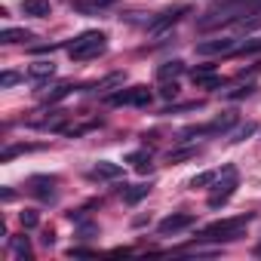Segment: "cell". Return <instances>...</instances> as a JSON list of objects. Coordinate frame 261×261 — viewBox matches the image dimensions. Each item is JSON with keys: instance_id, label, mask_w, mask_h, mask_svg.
<instances>
[{"instance_id": "6da1fadb", "label": "cell", "mask_w": 261, "mask_h": 261, "mask_svg": "<svg viewBox=\"0 0 261 261\" xmlns=\"http://www.w3.org/2000/svg\"><path fill=\"white\" fill-rule=\"evenodd\" d=\"M252 215H233V218H221V221H212L200 230V243H233L243 237V230L249 227Z\"/></svg>"}, {"instance_id": "7a4b0ae2", "label": "cell", "mask_w": 261, "mask_h": 261, "mask_svg": "<svg viewBox=\"0 0 261 261\" xmlns=\"http://www.w3.org/2000/svg\"><path fill=\"white\" fill-rule=\"evenodd\" d=\"M105 34L101 31H83V34H77L71 43H65V49H68V56L74 59V62H86V59H95V56H101L105 53Z\"/></svg>"}, {"instance_id": "3957f363", "label": "cell", "mask_w": 261, "mask_h": 261, "mask_svg": "<svg viewBox=\"0 0 261 261\" xmlns=\"http://www.w3.org/2000/svg\"><path fill=\"white\" fill-rule=\"evenodd\" d=\"M233 123H237V114H233V111H227V114L215 117V120H212V123H206V126H188V129H181L178 139H181V142H188V139H194V136H218V133H227Z\"/></svg>"}, {"instance_id": "277c9868", "label": "cell", "mask_w": 261, "mask_h": 261, "mask_svg": "<svg viewBox=\"0 0 261 261\" xmlns=\"http://www.w3.org/2000/svg\"><path fill=\"white\" fill-rule=\"evenodd\" d=\"M215 188H218V191L209 197V206H212V209H218V206H224V203L230 200V194H233V188H237V169H233V166H224V181H221V172H218Z\"/></svg>"}, {"instance_id": "5b68a950", "label": "cell", "mask_w": 261, "mask_h": 261, "mask_svg": "<svg viewBox=\"0 0 261 261\" xmlns=\"http://www.w3.org/2000/svg\"><path fill=\"white\" fill-rule=\"evenodd\" d=\"M151 89L148 86H133V89H120L108 98V105H136V108H148L151 105Z\"/></svg>"}, {"instance_id": "8992f818", "label": "cell", "mask_w": 261, "mask_h": 261, "mask_svg": "<svg viewBox=\"0 0 261 261\" xmlns=\"http://www.w3.org/2000/svg\"><path fill=\"white\" fill-rule=\"evenodd\" d=\"M194 224V215H188V212H172V215H166L160 224H157V230L163 233V237H169V233H178V230H185V227H191Z\"/></svg>"}, {"instance_id": "52a82bcc", "label": "cell", "mask_w": 261, "mask_h": 261, "mask_svg": "<svg viewBox=\"0 0 261 261\" xmlns=\"http://www.w3.org/2000/svg\"><path fill=\"white\" fill-rule=\"evenodd\" d=\"M31 194L37 197V200H56V178H49V175H34L31 181Z\"/></svg>"}, {"instance_id": "ba28073f", "label": "cell", "mask_w": 261, "mask_h": 261, "mask_svg": "<svg viewBox=\"0 0 261 261\" xmlns=\"http://www.w3.org/2000/svg\"><path fill=\"white\" fill-rule=\"evenodd\" d=\"M185 13H188V7H185V4H178V7H172V10H166V13H160V19H154V22H151V31H154V34H160L163 28L175 25Z\"/></svg>"}, {"instance_id": "9c48e42d", "label": "cell", "mask_w": 261, "mask_h": 261, "mask_svg": "<svg viewBox=\"0 0 261 261\" xmlns=\"http://www.w3.org/2000/svg\"><path fill=\"white\" fill-rule=\"evenodd\" d=\"M237 49V40L233 37H221V40H206L197 46L200 56H218V53H233Z\"/></svg>"}, {"instance_id": "30bf717a", "label": "cell", "mask_w": 261, "mask_h": 261, "mask_svg": "<svg viewBox=\"0 0 261 261\" xmlns=\"http://www.w3.org/2000/svg\"><path fill=\"white\" fill-rule=\"evenodd\" d=\"M22 13L31 19H46L53 7H49V0H22Z\"/></svg>"}, {"instance_id": "8fae6325", "label": "cell", "mask_w": 261, "mask_h": 261, "mask_svg": "<svg viewBox=\"0 0 261 261\" xmlns=\"http://www.w3.org/2000/svg\"><path fill=\"white\" fill-rule=\"evenodd\" d=\"M28 40H34V34L31 31H25V28H7V31H0V43H28Z\"/></svg>"}, {"instance_id": "7c38bea8", "label": "cell", "mask_w": 261, "mask_h": 261, "mask_svg": "<svg viewBox=\"0 0 261 261\" xmlns=\"http://www.w3.org/2000/svg\"><path fill=\"white\" fill-rule=\"evenodd\" d=\"M56 74V65L49 62V59H40V62H34L31 68H28V77L31 80H46V77H53Z\"/></svg>"}, {"instance_id": "4fadbf2b", "label": "cell", "mask_w": 261, "mask_h": 261, "mask_svg": "<svg viewBox=\"0 0 261 261\" xmlns=\"http://www.w3.org/2000/svg\"><path fill=\"white\" fill-rule=\"evenodd\" d=\"M148 191H151L148 185H133V188H126V185H123V191H120V194H123V200H126L129 206H136L139 200H145V197H148Z\"/></svg>"}, {"instance_id": "5bb4252c", "label": "cell", "mask_w": 261, "mask_h": 261, "mask_svg": "<svg viewBox=\"0 0 261 261\" xmlns=\"http://www.w3.org/2000/svg\"><path fill=\"white\" fill-rule=\"evenodd\" d=\"M92 175H95V178H120V175H123V169H120L117 163H108V160H101V163H95Z\"/></svg>"}, {"instance_id": "9a60e30c", "label": "cell", "mask_w": 261, "mask_h": 261, "mask_svg": "<svg viewBox=\"0 0 261 261\" xmlns=\"http://www.w3.org/2000/svg\"><path fill=\"white\" fill-rule=\"evenodd\" d=\"M71 92H74V86H71V83H59V86H53V89H46V92H43V101H49V105H53V101H62V98H65V95H71Z\"/></svg>"}, {"instance_id": "2e32d148", "label": "cell", "mask_w": 261, "mask_h": 261, "mask_svg": "<svg viewBox=\"0 0 261 261\" xmlns=\"http://www.w3.org/2000/svg\"><path fill=\"white\" fill-rule=\"evenodd\" d=\"M10 249H13L16 258H31V243H28V237H13V240H10Z\"/></svg>"}, {"instance_id": "e0dca14e", "label": "cell", "mask_w": 261, "mask_h": 261, "mask_svg": "<svg viewBox=\"0 0 261 261\" xmlns=\"http://www.w3.org/2000/svg\"><path fill=\"white\" fill-rule=\"evenodd\" d=\"M181 71H185V65H181V62H166V65H160V68H157V77H160V80H169V77L175 80Z\"/></svg>"}, {"instance_id": "ac0fdd59", "label": "cell", "mask_w": 261, "mask_h": 261, "mask_svg": "<svg viewBox=\"0 0 261 261\" xmlns=\"http://www.w3.org/2000/svg\"><path fill=\"white\" fill-rule=\"evenodd\" d=\"M129 163H133L139 172H151V154H148V151H136V154H129Z\"/></svg>"}, {"instance_id": "d6986e66", "label": "cell", "mask_w": 261, "mask_h": 261, "mask_svg": "<svg viewBox=\"0 0 261 261\" xmlns=\"http://www.w3.org/2000/svg\"><path fill=\"white\" fill-rule=\"evenodd\" d=\"M28 151H37V145H13V148H7L4 154H0V160H4V163H10L13 157H19V154H28Z\"/></svg>"}, {"instance_id": "ffe728a7", "label": "cell", "mask_w": 261, "mask_h": 261, "mask_svg": "<svg viewBox=\"0 0 261 261\" xmlns=\"http://www.w3.org/2000/svg\"><path fill=\"white\" fill-rule=\"evenodd\" d=\"M215 178H218V172H203V175H194V178L188 181V188H194V191H197V188H206V185H212Z\"/></svg>"}, {"instance_id": "44dd1931", "label": "cell", "mask_w": 261, "mask_h": 261, "mask_svg": "<svg viewBox=\"0 0 261 261\" xmlns=\"http://www.w3.org/2000/svg\"><path fill=\"white\" fill-rule=\"evenodd\" d=\"M200 151L197 148H181V151H172L169 154V163H181V160H191V157H197Z\"/></svg>"}, {"instance_id": "7402d4cb", "label": "cell", "mask_w": 261, "mask_h": 261, "mask_svg": "<svg viewBox=\"0 0 261 261\" xmlns=\"http://www.w3.org/2000/svg\"><path fill=\"white\" fill-rule=\"evenodd\" d=\"M252 133H255V123H246V126H240L237 133L230 136V142H246V139H249Z\"/></svg>"}, {"instance_id": "603a6c76", "label": "cell", "mask_w": 261, "mask_h": 261, "mask_svg": "<svg viewBox=\"0 0 261 261\" xmlns=\"http://www.w3.org/2000/svg\"><path fill=\"white\" fill-rule=\"evenodd\" d=\"M252 92H255V83H246V86H240V89L227 92V98H246V95H252Z\"/></svg>"}, {"instance_id": "cb8c5ba5", "label": "cell", "mask_w": 261, "mask_h": 261, "mask_svg": "<svg viewBox=\"0 0 261 261\" xmlns=\"http://www.w3.org/2000/svg\"><path fill=\"white\" fill-rule=\"evenodd\" d=\"M19 221H22V227H37V212H31V209H25V212L19 215Z\"/></svg>"}, {"instance_id": "d4e9b609", "label": "cell", "mask_w": 261, "mask_h": 261, "mask_svg": "<svg viewBox=\"0 0 261 261\" xmlns=\"http://www.w3.org/2000/svg\"><path fill=\"white\" fill-rule=\"evenodd\" d=\"M160 95H163V98H175V95H178V83H175V80H172V83H163Z\"/></svg>"}, {"instance_id": "484cf974", "label": "cell", "mask_w": 261, "mask_h": 261, "mask_svg": "<svg viewBox=\"0 0 261 261\" xmlns=\"http://www.w3.org/2000/svg\"><path fill=\"white\" fill-rule=\"evenodd\" d=\"M114 4H117V0H89V7H98V10L101 7H114Z\"/></svg>"}, {"instance_id": "4316f807", "label": "cell", "mask_w": 261, "mask_h": 261, "mask_svg": "<svg viewBox=\"0 0 261 261\" xmlns=\"http://www.w3.org/2000/svg\"><path fill=\"white\" fill-rule=\"evenodd\" d=\"M16 80H19V77H16V74H4V77H0V83H4V86H13V83H16Z\"/></svg>"}, {"instance_id": "83f0119b", "label": "cell", "mask_w": 261, "mask_h": 261, "mask_svg": "<svg viewBox=\"0 0 261 261\" xmlns=\"http://www.w3.org/2000/svg\"><path fill=\"white\" fill-rule=\"evenodd\" d=\"M255 255H261V246H258V252H255Z\"/></svg>"}]
</instances>
